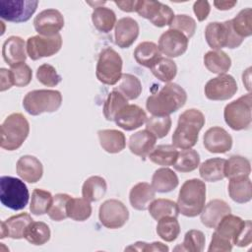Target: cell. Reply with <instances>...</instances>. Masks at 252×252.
Wrapping results in <instances>:
<instances>
[{
	"label": "cell",
	"mask_w": 252,
	"mask_h": 252,
	"mask_svg": "<svg viewBox=\"0 0 252 252\" xmlns=\"http://www.w3.org/2000/svg\"><path fill=\"white\" fill-rule=\"evenodd\" d=\"M186 100L187 94L181 86L175 83H167L158 93L147 98L146 107L152 115L169 116L180 109Z\"/></svg>",
	"instance_id": "obj_1"
},
{
	"label": "cell",
	"mask_w": 252,
	"mask_h": 252,
	"mask_svg": "<svg viewBox=\"0 0 252 252\" xmlns=\"http://www.w3.org/2000/svg\"><path fill=\"white\" fill-rule=\"evenodd\" d=\"M204 125L205 116L200 110L190 108L183 111L178 117L177 127L172 134V145L182 150L191 149L196 145L199 132Z\"/></svg>",
	"instance_id": "obj_2"
},
{
	"label": "cell",
	"mask_w": 252,
	"mask_h": 252,
	"mask_svg": "<svg viewBox=\"0 0 252 252\" xmlns=\"http://www.w3.org/2000/svg\"><path fill=\"white\" fill-rule=\"evenodd\" d=\"M205 202L206 184L204 181L193 178L182 184L177 199V206L181 215L189 218L197 217L202 212Z\"/></svg>",
	"instance_id": "obj_3"
},
{
	"label": "cell",
	"mask_w": 252,
	"mask_h": 252,
	"mask_svg": "<svg viewBox=\"0 0 252 252\" xmlns=\"http://www.w3.org/2000/svg\"><path fill=\"white\" fill-rule=\"evenodd\" d=\"M30 133V124L22 113H12L6 117L0 128V146L7 151L18 150Z\"/></svg>",
	"instance_id": "obj_4"
},
{
	"label": "cell",
	"mask_w": 252,
	"mask_h": 252,
	"mask_svg": "<svg viewBox=\"0 0 252 252\" xmlns=\"http://www.w3.org/2000/svg\"><path fill=\"white\" fill-rule=\"evenodd\" d=\"M244 220L237 216L231 214L225 215L215 227L208 250L210 252L231 251L234 240Z\"/></svg>",
	"instance_id": "obj_5"
},
{
	"label": "cell",
	"mask_w": 252,
	"mask_h": 252,
	"mask_svg": "<svg viewBox=\"0 0 252 252\" xmlns=\"http://www.w3.org/2000/svg\"><path fill=\"white\" fill-rule=\"evenodd\" d=\"M62 104V94L56 90H34L29 92L24 99V109L31 115L36 116L44 112H54Z\"/></svg>",
	"instance_id": "obj_6"
},
{
	"label": "cell",
	"mask_w": 252,
	"mask_h": 252,
	"mask_svg": "<svg viewBox=\"0 0 252 252\" xmlns=\"http://www.w3.org/2000/svg\"><path fill=\"white\" fill-rule=\"evenodd\" d=\"M29 199V190L24 181L13 176H1L0 201L2 205L11 210L20 211L28 205Z\"/></svg>",
	"instance_id": "obj_7"
},
{
	"label": "cell",
	"mask_w": 252,
	"mask_h": 252,
	"mask_svg": "<svg viewBox=\"0 0 252 252\" xmlns=\"http://www.w3.org/2000/svg\"><path fill=\"white\" fill-rule=\"evenodd\" d=\"M205 38L209 46L214 50H221L223 47L236 48L244 39L234 32L230 20L222 23L213 22L208 24L205 29Z\"/></svg>",
	"instance_id": "obj_8"
},
{
	"label": "cell",
	"mask_w": 252,
	"mask_h": 252,
	"mask_svg": "<svg viewBox=\"0 0 252 252\" xmlns=\"http://www.w3.org/2000/svg\"><path fill=\"white\" fill-rule=\"evenodd\" d=\"M252 95L250 93L227 103L223 110L225 123L235 131L248 129L251 120Z\"/></svg>",
	"instance_id": "obj_9"
},
{
	"label": "cell",
	"mask_w": 252,
	"mask_h": 252,
	"mask_svg": "<svg viewBox=\"0 0 252 252\" xmlns=\"http://www.w3.org/2000/svg\"><path fill=\"white\" fill-rule=\"evenodd\" d=\"M122 58L111 47L104 48L98 56L95 75L97 80L104 84L113 86L117 84L122 76Z\"/></svg>",
	"instance_id": "obj_10"
},
{
	"label": "cell",
	"mask_w": 252,
	"mask_h": 252,
	"mask_svg": "<svg viewBox=\"0 0 252 252\" xmlns=\"http://www.w3.org/2000/svg\"><path fill=\"white\" fill-rule=\"evenodd\" d=\"M37 5L35 0H0V17L8 22L24 23L34 14Z\"/></svg>",
	"instance_id": "obj_11"
},
{
	"label": "cell",
	"mask_w": 252,
	"mask_h": 252,
	"mask_svg": "<svg viewBox=\"0 0 252 252\" xmlns=\"http://www.w3.org/2000/svg\"><path fill=\"white\" fill-rule=\"evenodd\" d=\"M100 223L110 229L122 227L129 219V211L119 200L109 199L104 201L98 210Z\"/></svg>",
	"instance_id": "obj_12"
},
{
	"label": "cell",
	"mask_w": 252,
	"mask_h": 252,
	"mask_svg": "<svg viewBox=\"0 0 252 252\" xmlns=\"http://www.w3.org/2000/svg\"><path fill=\"white\" fill-rule=\"evenodd\" d=\"M62 46L60 33L53 36L33 35L27 39V54L32 60H38L43 57H50L56 54Z\"/></svg>",
	"instance_id": "obj_13"
},
{
	"label": "cell",
	"mask_w": 252,
	"mask_h": 252,
	"mask_svg": "<svg viewBox=\"0 0 252 252\" xmlns=\"http://www.w3.org/2000/svg\"><path fill=\"white\" fill-rule=\"evenodd\" d=\"M237 90V83L231 75L220 74L207 82L204 92L210 100H226L231 98Z\"/></svg>",
	"instance_id": "obj_14"
},
{
	"label": "cell",
	"mask_w": 252,
	"mask_h": 252,
	"mask_svg": "<svg viewBox=\"0 0 252 252\" xmlns=\"http://www.w3.org/2000/svg\"><path fill=\"white\" fill-rule=\"evenodd\" d=\"M33 27L39 35H56L64 27L63 15L56 9H45L35 16Z\"/></svg>",
	"instance_id": "obj_15"
},
{
	"label": "cell",
	"mask_w": 252,
	"mask_h": 252,
	"mask_svg": "<svg viewBox=\"0 0 252 252\" xmlns=\"http://www.w3.org/2000/svg\"><path fill=\"white\" fill-rule=\"evenodd\" d=\"M188 42L189 39L182 32L169 29L159 36L158 46L160 53L169 58H174L186 52Z\"/></svg>",
	"instance_id": "obj_16"
},
{
	"label": "cell",
	"mask_w": 252,
	"mask_h": 252,
	"mask_svg": "<svg viewBox=\"0 0 252 252\" xmlns=\"http://www.w3.org/2000/svg\"><path fill=\"white\" fill-rule=\"evenodd\" d=\"M147 114L137 104H126L115 115L116 125L126 131H132L142 126L147 120Z\"/></svg>",
	"instance_id": "obj_17"
},
{
	"label": "cell",
	"mask_w": 252,
	"mask_h": 252,
	"mask_svg": "<svg viewBox=\"0 0 252 252\" xmlns=\"http://www.w3.org/2000/svg\"><path fill=\"white\" fill-rule=\"evenodd\" d=\"M203 143L208 152L224 154L231 149L232 138L223 128L214 126L205 132Z\"/></svg>",
	"instance_id": "obj_18"
},
{
	"label": "cell",
	"mask_w": 252,
	"mask_h": 252,
	"mask_svg": "<svg viewBox=\"0 0 252 252\" xmlns=\"http://www.w3.org/2000/svg\"><path fill=\"white\" fill-rule=\"evenodd\" d=\"M139 35V25L138 23L130 18L124 17L118 20L115 25L114 39L115 44L120 48L130 47Z\"/></svg>",
	"instance_id": "obj_19"
},
{
	"label": "cell",
	"mask_w": 252,
	"mask_h": 252,
	"mask_svg": "<svg viewBox=\"0 0 252 252\" xmlns=\"http://www.w3.org/2000/svg\"><path fill=\"white\" fill-rule=\"evenodd\" d=\"M32 220H33L28 213H21V214L12 216L6 220L1 221L0 238H5V237H10L13 239L25 238L26 230L29 224Z\"/></svg>",
	"instance_id": "obj_20"
},
{
	"label": "cell",
	"mask_w": 252,
	"mask_h": 252,
	"mask_svg": "<svg viewBox=\"0 0 252 252\" xmlns=\"http://www.w3.org/2000/svg\"><path fill=\"white\" fill-rule=\"evenodd\" d=\"M230 213L231 209L226 202L223 200L215 199L204 206L202 212L200 213V219L205 226L209 228H215L220 220L225 215Z\"/></svg>",
	"instance_id": "obj_21"
},
{
	"label": "cell",
	"mask_w": 252,
	"mask_h": 252,
	"mask_svg": "<svg viewBox=\"0 0 252 252\" xmlns=\"http://www.w3.org/2000/svg\"><path fill=\"white\" fill-rule=\"evenodd\" d=\"M26 44L27 43L22 37L16 35H12L4 41L2 46V56L10 67L26 61Z\"/></svg>",
	"instance_id": "obj_22"
},
{
	"label": "cell",
	"mask_w": 252,
	"mask_h": 252,
	"mask_svg": "<svg viewBox=\"0 0 252 252\" xmlns=\"http://www.w3.org/2000/svg\"><path fill=\"white\" fill-rule=\"evenodd\" d=\"M16 171L24 181L35 183L42 177L43 166L38 158L33 156L26 155L18 159Z\"/></svg>",
	"instance_id": "obj_23"
},
{
	"label": "cell",
	"mask_w": 252,
	"mask_h": 252,
	"mask_svg": "<svg viewBox=\"0 0 252 252\" xmlns=\"http://www.w3.org/2000/svg\"><path fill=\"white\" fill-rule=\"evenodd\" d=\"M157 137L147 129L140 130L132 134L129 138L128 147L132 154L135 156L145 158L155 148Z\"/></svg>",
	"instance_id": "obj_24"
},
{
	"label": "cell",
	"mask_w": 252,
	"mask_h": 252,
	"mask_svg": "<svg viewBox=\"0 0 252 252\" xmlns=\"http://www.w3.org/2000/svg\"><path fill=\"white\" fill-rule=\"evenodd\" d=\"M156 191L151 184L147 182H139L132 187L129 194L131 206L138 211H145L153 200H155Z\"/></svg>",
	"instance_id": "obj_25"
},
{
	"label": "cell",
	"mask_w": 252,
	"mask_h": 252,
	"mask_svg": "<svg viewBox=\"0 0 252 252\" xmlns=\"http://www.w3.org/2000/svg\"><path fill=\"white\" fill-rule=\"evenodd\" d=\"M101 148L109 154H117L125 149L126 138L123 132L115 129H104L97 132Z\"/></svg>",
	"instance_id": "obj_26"
},
{
	"label": "cell",
	"mask_w": 252,
	"mask_h": 252,
	"mask_svg": "<svg viewBox=\"0 0 252 252\" xmlns=\"http://www.w3.org/2000/svg\"><path fill=\"white\" fill-rule=\"evenodd\" d=\"M178 183L176 173L172 169L163 166L154 172L151 185L156 192L167 193L174 190L178 186Z\"/></svg>",
	"instance_id": "obj_27"
},
{
	"label": "cell",
	"mask_w": 252,
	"mask_h": 252,
	"mask_svg": "<svg viewBox=\"0 0 252 252\" xmlns=\"http://www.w3.org/2000/svg\"><path fill=\"white\" fill-rule=\"evenodd\" d=\"M228 194L236 203L249 202L252 198V183L249 176H238L229 179Z\"/></svg>",
	"instance_id": "obj_28"
},
{
	"label": "cell",
	"mask_w": 252,
	"mask_h": 252,
	"mask_svg": "<svg viewBox=\"0 0 252 252\" xmlns=\"http://www.w3.org/2000/svg\"><path fill=\"white\" fill-rule=\"evenodd\" d=\"M161 57L158 46L152 41H143L134 50V58L141 66L152 68Z\"/></svg>",
	"instance_id": "obj_29"
},
{
	"label": "cell",
	"mask_w": 252,
	"mask_h": 252,
	"mask_svg": "<svg viewBox=\"0 0 252 252\" xmlns=\"http://www.w3.org/2000/svg\"><path fill=\"white\" fill-rule=\"evenodd\" d=\"M204 65L214 74H225L231 66V59L222 50H211L204 56Z\"/></svg>",
	"instance_id": "obj_30"
},
{
	"label": "cell",
	"mask_w": 252,
	"mask_h": 252,
	"mask_svg": "<svg viewBox=\"0 0 252 252\" xmlns=\"http://www.w3.org/2000/svg\"><path fill=\"white\" fill-rule=\"evenodd\" d=\"M224 158H213L205 160L199 166V174L203 180L216 182L224 178Z\"/></svg>",
	"instance_id": "obj_31"
},
{
	"label": "cell",
	"mask_w": 252,
	"mask_h": 252,
	"mask_svg": "<svg viewBox=\"0 0 252 252\" xmlns=\"http://www.w3.org/2000/svg\"><path fill=\"white\" fill-rule=\"evenodd\" d=\"M107 184L101 176H91L83 184L82 196L89 202H96L100 200L106 193Z\"/></svg>",
	"instance_id": "obj_32"
},
{
	"label": "cell",
	"mask_w": 252,
	"mask_h": 252,
	"mask_svg": "<svg viewBox=\"0 0 252 252\" xmlns=\"http://www.w3.org/2000/svg\"><path fill=\"white\" fill-rule=\"evenodd\" d=\"M92 22L97 31L109 32L116 25V15L107 7L97 6L92 13Z\"/></svg>",
	"instance_id": "obj_33"
},
{
	"label": "cell",
	"mask_w": 252,
	"mask_h": 252,
	"mask_svg": "<svg viewBox=\"0 0 252 252\" xmlns=\"http://www.w3.org/2000/svg\"><path fill=\"white\" fill-rule=\"evenodd\" d=\"M149 213L153 219L158 220L164 217H174L177 218L179 215V210L177 203L169 199H156L151 202L148 207Z\"/></svg>",
	"instance_id": "obj_34"
},
{
	"label": "cell",
	"mask_w": 252,
	"mask_h": 252,
	"mask_svg": "<svg viewBox=\"0 0 252 252\" xmlns=\"http://www.w3.org/2000/svg\"><path fill=\"white\" fill-rule=\"evenodd\" d=\"M178 151L173 145H158L148 155L151 161L161 166L173 165L176 161Z\"/></svg>",
	"instance_id": "obj_35"
},
{
	"label": "cell",
	"mask_w": 252,
	"mask_h": 252,
	"mask_svg": "<svg viewBox=\"0 0 252 252\" xmlns=\"http://www.w3.org/2000/svg\"><path fill=\"white\" fill-rule=\"evenodd\" d=\"M251 164L249 159L241 156H232L224 163V177L228 179L238 176H249Z\"/></svg>",
	"instance_id": "obj_36"
},
{
	"label": "cell",
	"mask_w": 252,
	"mask_h": 252,
	"mask_svg": "<svg viewBox=\"0 0 252 252\" xmlns=\"http://www.w3.org/2000/svg\"><path fill=\"white\" fill-rule=\"evenodd\" d=\"M66 211L68 218L77 221H84L92 215L91 202L85 198L71 197L67 203Z\"/></svg>",
	"instance_id": "obj_37"
},
{
	"label": "cell",
	"mask_w": 252,
	"mask_h": 252,
	"mask_svg": "<svg viewBox=\"0 0 252 252\" xmlns=\"http://www.w3.org/2000/svg\"><path fill=\"white\" fill-rule=\"evenodd\" d=\"M50 228L43 221H32L25 233L28 242L33 245H43L50 239Z\"/></svg>",
	"instance_id": "obj_38"
},
{
	"label": "cell",
	"mask_w": 252,
	"mask_h": 252,
	"mask_svg": "<svg viewBox=\"0 0 252 252\" xmlns=\"http://www.w3.org/2000/svg\"><path fill=\"white\" fill-rule=\"evenodd\" d=\"M127 100H133L139 97L142 93V84L140 80L132 74H122L118 87L115 89Z\"/></svg>",
	"instance_id": "obj_39"
},
{
	"label": "cell",
	"mask_w": 252,
	"mask_h": 252,
	"mask_svg": "<svg viewBox=\"0 0 252 252\" xmlns=\"http://www.w3.org/2000/svg\"><path fill=\"white\" fill-rule=\"evenodd\" d=\"M53 201V196L50 192L36 188L32 193V201L30 211L34 216H42L47 214Z\"/></svg>",
	"instance_id": "obj_40"
},
{
	"label": "cell",
	"mask_w": 252,
	"mask_h": 252,
	"mask_svg": "<svg viewBox=\"0 0 252 252\" xmlns=\"http://www.w3.org/2000/svg\"><path fill=\"white\" fill-rule=\"evenodd\" d=\"M158 235L166 242H172L180 233V224L177 218L164 217L158 220L157 224Z\"/></svg>",
	"instance_id": "obj_41"
},
{
	"label": "cell",
	"mask_w": 252,
	"mask_h": 252,
	"mask_svg": "<svg viewBox=\"0 0 252 252\" xmlns=\"http://www.w3.org/2000/svg\"><path fill=\"white\" fill-rule=\"evenodd\" d=\"M199 164L200 156L197 151L193 149H185L178 152V156L173 167L179 172H190L195 170Z\"/></svg>",
	"instance_id": "obj_42"
},
{
	"label": "cell",
	"mask_w": 252,
	"mask_h": 252,
	"mask_svg": "<svg viewBox=\"0 0 252 252\" xmlns=\"http://www.w3.org/2000/svg\"><path fill=\"white\" fill-rule=\"evenodd\" d=\"M156 78L164 83L172 81L177 73V66L173 60L166 57H160L151 68Z\"/></svg>",
	"instance_id": "obj_43"
},
{
	"label": "cell",
	"mask_w": 252,
	"mask_h": 252,
	"mask_svg": "<svg viewBox=\"0 0 252 252\" xmlns=\"http://www.w3.org/2000/svg\"><path fill=\"white\" fill-rule=\"evenodd\" d=\"M231 21V27L234 32L244 38L252 34V9L245 8L241 10Z\"/></svg>",
	"instance_id": "obj_44"
},
{
	"label": "cell",
	"mask_w": 252,
	"mask_h": 252,
	"mask_svg": "<svg viewBox=\"0 0 252 252\" xmlns=\"http://www.w3.org/2000/svg\"><path fill=\"white\" fill-rule=\"evenodd\" d=\"M205 235L201 230L191 229L184 235V239L181 245L174 248V251H189V252H201L205 246Z\"/></svg>",
	"instance_id": "obj_45"
},
{
	"label": "cell",
	"mask_w": 252,
	"mask_h": 252,
	"mask_svg": "<svg viewBox=\"0 0 252 252\" xmlns=\"http://www.w3.org/2000/svg\"><path fill=\"white\" fill-rule=\"evenodd\" d=\"M126 104L128 100L116 90L110 92L103 105V115L106 120L113 121L116 113Z\"/></svg>",
	"instance_id": "obj_46"
},
{
	"label": "cell",
	"mask_w": 252,
	"mask_h": 252,
	"mask_svg": "<svg viewBox=\"0 0 252 252\" xmlns=\"http://www.w3.org/2000/svg\"><path fill=\"white\" fill-rule=\"evenodd\" d=\"M171 128V118L169 116H155L147 118L146 129L154 134L157 139L165 137Z\"/></svg>",
	"instance_id": "obj_47"
},
{
	"label": "cell",
	"mask_w": 252,
	"mask_h": 252,
	"mask_svg": "<svg viewBox=\"0 0 252 252\" xmlns=\"http://www.w3.org/2000/svg\"><path fill=\"white\" fill-rule=\"evenodd\" d=\"M71 196L65 193H58L55 196H53V201L52 204L47 212L49 218L52 220L55 221H60L68 218L67 216V203Z\"/></svg>",
	"instance_id": "obj_48"
},
{
	"label": "cell",
	"mask_w": 252,
	"mask_h": 252,
	"mask_svg": "<svg viewBox=\"0 0 252 252\" xmlns=\"http://www.w3.org/2000/svg\"><path fill=\"white\" fill-rule=\"evenodd\" d=\"M36 78L40 84L46 87H55L62 80L56 69L52 65L47 63H44L37 68Z\"/></svg>",
	"instance_id": "obj_49"
},
{
	"label": "cell",
	"mask_w": 252,
	"mask_h": 252,
	"mask_svg": "<svg viewBox=\"0 0 252 252\" xmlns=\"http://www.w3.org/2000/svg\"><path fill=\"white\" fill-rule=\"evenodd\" d=\"M169 27L170 29H173L182 32L189 39L195 33L196 22L192 17L185 14H180V15L174 16V19Z\"/></svg>",
	"instance_id": "obj_50"
},
{
	"label": "cell",
	"mask_w": 252,
	"mask_h": 252,
	"mask_svg": "<svg viewBox=\"0 0 252 252\" xmlns=\"http://www.w3.org/2000/svg\"><path fill=\"white\" fill-rule=\"evenodd\" d=\"M11 73L14 80V85L16 87H26L28 86L32 78V72L29 65L25 62L17 64L11 67Z\"/></svg>",
	"instance_id": "obj_51"
},
{
	"label": "cell",
	"mask_w": 252,
	"mask_h": 252,
	"mask_svg": "<svg viewBox=\"0 0 252 252\" xmlns=\"http://www.w3.org/2000/svg\"><path fill=\"white\" fill-rule=\"evenodd\" d=\"M161 2L159 1H153V0H140L137 3L136 12L139 16L152 21L158 14L160 8Z\"/></svg>",
	"instance_id": "obj_52"
},
{
	"label": "cell",
	"mask_w": 252,
	"mask_h": 252,
	"mask_svg": "<svg viewBox=\"0 0 252 252\" xmlns=\"http://www.w3.org/2000/svg\"><path fill=\"white\" fill-rule=\"evenodd\" d=\"M173 19H174L173 10L169 6L161 3L157 16L150 22L158 28H162L165 26H170Z\"/></svg>",
	"instance_id": "obj_53"
},
{
	"label": "cell",
	"mask_w": 252,
	"mask_h": 252,
	"mask_svg": "<svg viewBox=\"0 0 252 252\" xmlns=\"http://www.w3.org/2000/svg\"><path fill=\"white\" fill-rule=\"evenodd\" d=\"M252 241V223L250 220H244L238 234L234 240V245L238 247H245Z\"/></svg>",
	"instance_id": "obj_54"
},
{
	"label": "cell",
	"mask_w": 252,
	"mask_h": 252,
	"mask_svg": "<svg viewBox=\"0 0 252 252\" xmlns=\"http://www.w3.org/2000/svg\"><path fill=\"white\" fill-rule=\"evenodd\" d=\"M145 251V252H149V251H168V247L158 241L153 242V243H147V242H142V241H138L128 247L125 248V251Z\"/></svg>",
	"instance_id": "obj_55"
},
{
	"label": "cell",
	"mask_w": 252,
	"mask_h": 252,
	"mask_svg": "<svg viewBox=\"0 0 252 252\" xmlns=\"http://www.w3.org/2000/svg\"><path fill=\"white\" fill-rule=\"evenodd\" d=\"M193 11L199 22L205 21L211 11V7L208 1H196L193 5Z\"/></svg>",
	"instance_id": "obj_56"
},
{
	"label": "cell",
	"mask_w": 252,
	"mask_h": 252,
	"mask_svg": "<svg viewBox=\"0 0 252 252\" xmlns=\"http://www.w3.org/2000/svg\"><path fill=\"white\" fill-rule=\"evenodd\" d=\"M0 76H1V80H0V91L1 92L7 91L12 86H14V80H13L11 70H8L6 68H1Z\"/></svg>",
	"instance_id": "obj_57"
},
{
	"label": "cell",
	"mask_w": 252,
	"mask_h": 252,
	"mask_svg": "<svg viewBox=\"0 0 252 252\" xmlns=\"http://www.w3.org/2000/svg\"><path fill=\"white\" fill-rule=\"evenodd\" d=\"M114 3L124 12H136L137 3L136 0H126V1H114Z\"/></svg>",
	"instance_id": "obj_58"
},
{
	"label": "cell",
	"mask_w": 252,
	"mask_h": 252,
	"mask_svg": "<svg viewBox=\"0 0 252 252\" xmlns=\"http://www.w3.org/2000/svg\"><path fill=\"white\" fill-rule=\"evenodd\" d=\"M237 4V1H214V5L218 10H229L233 8Z\"/></svg>",
	"instance_id": "obj_59"
}]
</instances>
